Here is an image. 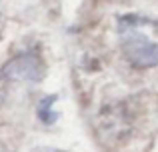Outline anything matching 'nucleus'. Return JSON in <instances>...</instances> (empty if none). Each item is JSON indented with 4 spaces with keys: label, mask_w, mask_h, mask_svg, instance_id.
Returning <instances> with one entry per match:
<instances>
[{
    "label": "nucleus",
    "mask_w": 158,
    "mask_h": 152,
    "mask_svg": "<svg viewBox=\"0 0 158 152\" xmlns=\"http://www.w3.org/2000/svg\"><path fill=\"white\" fill-rule=\"evenodd\" d=\"M122 56L132 68L158 66V18L144 14H122L116 22Z\"/></svg>",
    "instance_id": "nucleus-1"
},
{
    "label": "nucleus",
    "mask_w": 158,
    "mask_h": 152,
    "mask_svg": "<svg viewBox=\"0 0 158 152\" xmlns=\"http://www.w3.org/2000/svg\"><path fill=\"white\" fill-rule=\"evenodd\" d=\"M46 76V62L38 48L24 50L0 68V82L8 84H38Z\"/></svg>",
    "instance_id": "nucleus-2"
},
{
    "label": "nucleus",
    "mask_w": 158,
    "mask_h": 152,
    "mask_svg": "<svg viewBox=\"0 0 158 152\" xmlns=\"http://www.w3.org/2000/svg\"><path fill=\"white\" fill-rule=\"evenodd\" d=\"M58 100L56 94H48V96H44L42 100L38 102V108H36V114H38V120L42 122V124L46 126H52L54 122L58 120V112H54L52 110V104Z\"/></svg>",
    "instance_id": "nucleus-3"
}]
</instances>
